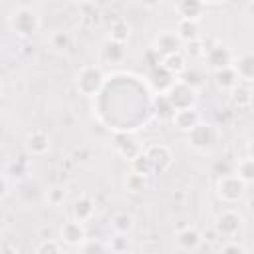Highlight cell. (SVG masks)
Masks as SVG:
<instances>
[{"mask_svg": "<svg viewBox=\"0 0 254 254\" xmlns=\"http://www.w3.org/2000/svg\"><path fill=\"white\" fill-rule=\"evenodd\" d=\"M40 14L30 6H18L8 16V28L22 40H28L40 32Z\"/></svg>", "mask_w": 254, "mask_h": 254, "instance_id": "6da1fadb", "label": "cell"}, {"mask_svg": "<svg viewBox=\"0 0 254 254\" xmlns=\"http://www.w3.org/2000/svg\"><path fill=\"white\" fill-rule=\"evenodd\" d=\"M218 127L208 121H198L190 131H187V143L196 153H210L218 143Z\"/></svg>", "mask_w": 254, "mask_h": 254, "instance_id": "7a4b0ae2", "label": "cell"}, {"mask_svg": "<svg viewBox=\"0 0 254 254\" xmlns=\"http://www.w3.org/2000/svg\"><path fill=\"white\" fill-rule=\"evenodd\" d=\"M103 85H105V73H103V69L99 65L87 64V65L79 67V71L75 73V89L83 97L99 95Z\"/></svg>", "mask_w": 254, "mask_h": 254, "instance_id": "3957f363", "label": "cell"}, {"mask_svg": "<svg viewBox=\"0 0 254 254\" xmlns=\"http://www.w3.org/2000/svg\"><path fill=\"white\" fill-rule=\"evenodd\" d=\"M248 185L236 175V173H224L216 179V196L226 204H236L244 198Z\"/></svg>", "mask_w": 254, "mask_h": 254, "instance_id": "277c9868", "label": "cell"}, {"mask_svg": "<svg viewBox=\"0 0 254 254\" xmlns=\"http://www.w3.org/2000/svg\"><path fill=\"white\" fill-rule=\"evenodd\" d=\"M165 97L167 101L171 103L173 109H183V107H196V101H198V93L194 87H190L189 83L181 81V79H175L173 85L165 91Z\"/></svg>", "mask_w": 254, "mask_h": 254, "instance_id": "5b68a950", "label": "cell"}, {"mask_svg": "<svg viewBox=\"0 0 254 254\" xmlns=\"http://www.w3.org/2000/svg\"><path fill=\"white\" fill-rule=\"evenodd\" d=\"M244 216L238 212V210H222L218 216H216V222H214V232L218 234V238H238V234L244 230Z\"/></svg>", "mask_w": 254, "mask_h": 254, "instance_id": "8992f818", "label": "cell"}, {"mask_svg": "<svg viewBox=\"0 0 254 254\" xmlns=\"http://www.w3.org/2000/svg\"><path fill=\"white\" fill-rule=\"evenodd\" d=\"M234 52H232V48L228 46V44H222V42H214L208 50H206V54H204V62H206V67L208 69H212V71H216V69H220V67H226V65H232V60H234Z\"/></svg>", "mask_w": 254, "mask_h": 254, "instance_id": "52a82bcc", "label": "cell"}, {"mask_svg": "<svg viewBox=\"0 0 254 254\" xmlns=\"http://www.w3.org/2000/svg\"><path fill=\"white\" fill-rule=\"evenodd\" d=\"M85 238H87V228H85L83 222H79L75 218L64 222L62 228H60V242L62 244H67V246H75L77 248Z\"/></svg>", "mask_w": 254, "mask_h": 254, "instance_id": "ba28073f", "label": "cell"}, {"mask_svg": "<svg viewBox=\"0 0 254 254\" xmlns=\"http://www.w3.org/2000/svg\"><path fill=\"white\" fill-rule=\"evenodd\" d=\"M127 56V46L123 42H115L111 38H107L101 48H99V62L105 64V65H117V64H123Z\"/></svg>", "mask_w": 254, "mask_h": 254, "instance_id": "9c48e42d", "label": "cell"}, {"mask_svg": "<svg viewBox=\"0 0 254 254\" xmlns=\"http://www.w3.org/2000/svg\"><path fill=\"white\" fill-rule=\"evenodd\" d=\"M113 147H115L117 155L123 157L125 161H133L137 155L143 153V145L131 133H117L113 139Z\"/></svg>", "mask_w": 254, "mask_h": 254, "instance_id": "30bf717a", "label": "cell"}, {"mask_svg": "<svg viewBox=\"0 0 254 254\" xmlns=\"http://www.w3.org/2000/svg\"><path fill=\"white\" fill-rule=\"evenodd\" d=\"M175 79H177V77H175L173 73H169L161 64H157V65L149 71V75H147V85H149V89H151L155 95H165V91L173 85Z\"/></svg>", "mask_w": 254, "mask_h": 254, "instance_id": "8fae6325", "label": "cell"}, {"mask_svg": "<svg viewBox=\"0 0 254 254\" xmlns=\"http://www.w3.org/2000/svg\"><path fill=\"white\" fill-rule=\"evenodd\" d=\"M153 50L157 52L159 58H165V56H171V54L181 52V50H183V42H181V38H179L175 32L165 30V32H161V34L155 38Z\"/></svg>", "mask_w": 254, "mask_h": 254, "instance_id": "7c38bea8", "label": "cell"}, {"mask_svg": "<svg viewBox=\"0 0 254 254\" xmlns=\"http://www.w3.org/2000/svg\"><path fill=\"white\" fill-rule=\"evenodd\" d=\"M24 147H26V151H28L30 155H34V157H44V155L50 151V147H52V139H50V135H48L46 131L34 129V131H30V133L26 135Z\"/></svg>", "mask_w": 254, "mask_h": 254, "instance_id": "4fadbf2b", "label": "cell"}, {"mask_svg": "<svg viewBox=\"0 0 254 254\" xmlns=\"http://www.w3.org/2000/svg\"><path fill=\"white\" fill-rule=\"evenodd\" d=\"M169 119H171V123L177 131L187 133L200 121V115H198L196 107H183V109H175Z\"/></svg>", "mask_w": 254, "mask_h": 254, "instance_id": "5bb4252c", "label": "cell"}, {"mask_svg": "<svg viewBox=\"0 0 254 254\" xmlns=\"http://www.w3.org/2000/svg\"><path fill=\"white\" fill-rule=\"evenodd\" d=\"M143 153H145L147 159L151 161L155 173L167 171V169L171 167V163H173V155H171L169 147H165V145H151V147L143 149Z\"/></svg>", "mask_w": 254, "mask_h": 254, "instance_id": "9a60e30c", "label": "cell"}, {"mask_svg": "<svg viewBox=\"0 0 254 254\" xmlns=\"http://www.w3.org/2000/svg\"><path fill=\"white\" fill-rule=\"evenodd\" d=\"M232 69L236 71L240 81L252 83L254 81V56H252V52H242V54L234 56Z\"/></svg>", "mask_w": 254, "mask_h": 254, "instance_id": "2e32d148", "label": "cell"}, {"mask_svg": "<svg viewBox=\"0 0 254 254\" xmlns=\"http://www.w3.org/2000/svg\"><path fill=\"white\" fill-rule=\"evenodd\" d=\"M175 240H177V246H179L181 250L190 252V250H196V248L200 246L202 234H200L198 228H194V226H185V228H181V230L177 232Z\"/></svg>", "mask_w": 254, "mask_h": 254, "instance_id": "e0dca14e", "label": "cell"}, {"mask_svg": "<svg viewBox=\"0 0 254 254\" xmlns=\"http://www.w3.org/2000/svg\"><path fill=\"white\" fill-rule=\"evenodd\" d=\"M175 10L179 14V18H187V20H200L206 6L202 4V0H177Z\"/></svg>", "mask_w": 254, "mask_h": 254, "instance_id": "ac0fdd59", "label": "cell"}, {"mask_svg": "<svg viewBox=\"0 0 254 254\" xmlns=\"http://www.w3.org/2000/svg\"><path fill=\"white\" fill-rule=\"evenodd\" d=\"M175 34L181 38V42H190V40H196V38H202V32H200V20H187V18H179L177 22V28H175Z\"/></svg>", "mask_w": 254, "mask_h": 254, "instance_id": "d6986e66", "label": "cell"}, {"mask_svg": "<svg viewBox=\"0 0 254 254\" xmlns=\"http://www.w3.org/2000/svg\"><path fill=\"white\" fill-rule=\"evenodd\" d=\"M109 226H111L113 234H127L129 236L133 232V228H135V218L125 210H117V212L111 214Z\"/></svg>", "mask_w": 254, "mask_h": 254, "instance_id": "ffe728a7", "label": "cell"}, {"mask_svg": "<svg viewBox=\"0 0 254 254\" xmlns=\"http://www.w3.org/2000/svg\"><path fill=\"white\" fill-rule=\"evenodd\" d=\"M230 101L234 107L238 109H248L250 103H252V89H250V83L246 81H238L230 91Z\"/></svg>", "mask_w": 254, "mask_h": 254, "instance_id": "44dd1931", "label": "cell"}, {"mask_svg": "<svg viewBox=\"0 0 254 254\" xmlns=\"http://www.w3.org/2000/svg\"><path fill=\"white\" fill-rule=\"evenodd\" d=\"M95 214V202L89 198V196H79L73 206H71V218L79 220V222H89Z\"/></svg>", "mask_w": 254, "mask_h": 254, "instance_id": "7402d4cb", "label": "cell"}, {"mask_svg": "<svg viewBox=\"0 0 254 254\" xmlns=\"http://www.w3.org/2000/svg\"><path fill=\"white\" fill-rule=\"evenodd\" d=\"M238 81L240 79H238L236 71L232 69V65H226V67H220V69L214 71V85H216L218 91H226L228 93Z\"/></svg>", "mask_w": 254, "mask_h": 254, "instance_id": "603a6c76", "label": "cell"}, {"mask_svg": "<svg viewBox=\"0 0 254 254\" xmlns=\"http://www.w3.org/2000/svg\"><path fill=\"white\" fill-rule=\"evenodd\" d=\"M149 179H151V177H147V175L129 171V175H127L125 181H123V187H125V190L131 192V194H141V192L149 190V187H151V181H149Z\"/></svg>", "mask_w": 254, "mask_h": 254, "instance_id": "cb8c5ba5", "label": "cell"}, {"mask_svg": "<svg viewBox=\"0 0 254 254\" xmlns=\"http://www.w3.org/2000/svg\"><path fill=\"white\" fill-rule=\"evenodd\" d=\"M159 64H161L169 73H173L175 77H179V75L187 69V56H185L183 50H181V52H177V54H171V56L161 58Z\"/></svg>", "mask_w": 254, "mask_h": 254, "instance_id": "d4e9b609", "label": "cell"}, {"mask_svg": "<svg viewBox=\"0 0 254 254\" xmlns=\"http://www.w3.org/2000/svg\"><path fill=\"white\" fill-rule=\"evenodd\" d=\"M48 44H50V48H52L56 54H65V52L71 48L73 38H71V34H69L67 30H56V32L50 34Z\"/></svg>", "mask_w": 254, "mask_h": 254, "instance_id": "484cf974", "label": "cell"}, {"mask_svg": "<svg viewBox=\"0 0 254 254\" xmlns=\"http://www.w3.org/2000/svg\"><path fill=\"white\" fill-rule=\"evenodd\" d=\"M208 48L210 46L206 44L204 38H196V40H190V42H185L183 44V54L187 58H190V60H202Z\"/></svg>", "mask_w": 254, "mask_h": 254, "instance_id": "4316f807", "label": "cell"}, {"mask_svg": "<svg viewBox=\"0 0 254 254\" xmlns=\"http://www.w3.org/2000/svg\"><path fill=\"white\" fill-rule=\"evenodd\" d=\"M129 36H131V26H129L127 20L119 18V20H115V22L111 24V28H109V38H111V40L127 44Z\"/></svg>", "mask_w": 254, "mask_h": 254, "instance_id": "83f0119b", "label": "cell"}, {"mask_svg": "<svg viewBox=\"0 0 254 254\" xmlns=\"http://www.w3.org/2000/svg\"><path fill=\"white\" fill-rule=\"evenodd\" d=\"M246 185H250L254 181V159L250 155L242 157L238 163H236V171H234Z\"/></svg>", "mask_w": 254, "mask_h": 254, "instance_id": "f1b7e54d", "label": "cell"}, {"mask_svg": "<svg viewBox=\"0 0 254 254\" xmlns=\"http://www.w3.org/2000/svg\"><path fill=\"white\" fill-rule=\"evenodd\" d=\"M67 200V189L65 187H62V185H54V187H50L48 190H46V202L50 204V206H62L64 202Z\"/></svg>", "mask_w": 254, "mask_h": 254, "instance_id": "f546056e", "label": "cell"}, {"mask_svg": "<svg viewBox=\"0 0 254 254\" xmlns=\"http://www.w3.org/2000/svg\"><path fill=\"white\" fill-rule=\"evenodd\" d=\"M129 165H131V171L141 173V175H147V177H151V175L155 173V171H153V165H151V161L147 159V155H145V153L137 155L133 161H129Z\"/></svg>", "mask_w": 254, "mask_h": 254, "instance_id": "4dcf8cb0", "label": "cell"}, {"mask_svg": "<svg viewBox=\"0 0 254 254\" xmlns=\"http://www.w3.org/2000/svg\"><path fill=\"white\" fill-rule=\"evenodd\" d=\"M109 252H127L131 250V242L127 238V234H113V238L107 240Z\"/></svg>", "mask_w": 254, "mask_h": 254, "instance_id": "1f68e13d", "label": "cell"}, {"mask_svg": "<svg viewBox=\"0 0 254 254\" xmlns=\"http://www.w3.org/2000/svg\"><path fill=\"white\" fill-rule=\"evenodd\" d=\"M64 250V244L56 238H42V242L36 246V252L40 254H58Z\"/></svg>", "mask_w": 254, "mask_h": 254, "instance_id": "d6a6232c", "label": "cell"}, {"mask_svg": "<svg viewBox=\"0 0 254 254\" xmlns=\"http://www.w3.org/2000/svg\"><path fill=\"white\" fill-rule=\"evenodd\" d=\"M77 248L79 252H109V246L105 240H91V238H85Z\"/></svg>", "mask_w": 254, "mask_h": 254, "instance_id": "836d02e7", "label": "cell"}, {"mask_svg": "<svg viewBox=\"0 0 254 254\" xmlns=\"http://www.w3.org/2000/svg\"><path fill=\"white\" fill-rule=\"evenodd\" d=\"M153 107H155V113H157L159 117H171V113L175 111V109L171 107V103L167 101L165 95H155V99H153Z\"/></svg>", "mask_w": 254, "mask_h": 254, "instance_id": "e575fe53", "label": "cell"}, {"mask_svg": "<svg viewBox=\"0 0 254 254\" xmlns=\"http://www.w3.org/2000/svg\"><path fill=\"white\" fill-rule=\"evenodd\" d=\"M179 77H181V81L189 83V85H190V87H194V89H198V87H200V83H202V75H200L196 69H189V67H187Z\"/></svg>", "mask_w": 254, "mask_h": 254, "instance_id": "d590c367", "label": "cell"}, {"mask_svg": "<svg viewBox=\"0 0 254 254\" xmlns=\"http://www.w3.org/2000/svg\"><path fill=\"white\" fill-rule=\"evenodd\" d=\"M220 252H234V254H246V246L238 240V238H226V242L220 246Z\"/></svg>", "mask_w": 254, "mask_h": 254, "instance_id": "8d00e7d4", "label": "cell"}, {"mask_svg": "<svg viewBox=\"0 0 254 254\" xmlns=\"http://www.w3.org/2000/svg\"><path fill=\"white\" fill-rule=\"evenodd\" d=\"M10 192V183H8V177L4 173H0V200H4Z\"/></svg>", "mask_w": 254, "mask_h": 254, "instance_id": "74e56055", "label": "cell"}, {"mask_svg": "<svg viewBox=\"0 0 254 254\" xmlns=\"http://www.w3.org/2000/svg\"><path fill=\"white\" fill-rule=\"evenodd\" d=\"M161 2H163V0H139V4H141L145 10H155V8L161 6Z\"/></svg>", "mask_w": 254, "mask_h": 254, "instance_id": "f35d334b", "label": "cell"}, {"mask_svg": "<svg viewBox=\"0 0 254 254\" xmlns=\"http://www.w3.org/2000/svg\"><path fill=\"white\" fill-rule=\"evenodd\" d=\"M224 2H228V0H202L204 6H220V4H224Z\"/></svg>", "mask_w": 254, "mask_h": 254, "instance_id": "ab89813d", "label": "cell"}, {"mask_svg": "<svg viewBox=\"0 0 254 254\" xmlns=\"http://www.w3.org/2000/svg\"><path fill=\"white\" fill-rule=\"evenodd\" d=\"M4 135H6V125H4V121L0 119V139H4Z\"/></svg>", "mask_w": 254, "mask_h": 254, "instance_id": "60d3db41", "label": "cell"}, {"mask_svg": "<svg viewBox=\"0 0 254 254\" xmlns=\"http://www.w3.org/2000/svg\"><path fill=\"white\" fill-rule=\"evenodd\" d=\"M73 4H79V6H87V4H91L93 0H71Z\"/></svg>", "mask_w": 254, "mask_h": 254, "instance_id": "b9f144b4", "label": "cell"}, {"mask_svg": "<svg viewBox=\"0 0 254 254\" xmlns=\"http://www.w3.org/2000/svg\"><path fill=\"white\" fill-rule=\"evenodd\" d=\"M107 2H109V0H93L91 4H95V6H105Z\"/></svg>", "mask_w": 254, "mask_h": 254, "instance_id": "7bdbcfd3", "label": "cell"}, {"mask_svg": "<svg viewBox=\"0 0 254 254\" xmlns=\"http://www.w3.org/2000/svg\"><path fill=\"white\" fill-rule=\"evenodd\" d=\"M0 93H2V87H0Z\"/></svg>", "mask_w": 254, "mask_h": 254, "instance_id": "ee69618b", "label": "cell"}]
</instances>
